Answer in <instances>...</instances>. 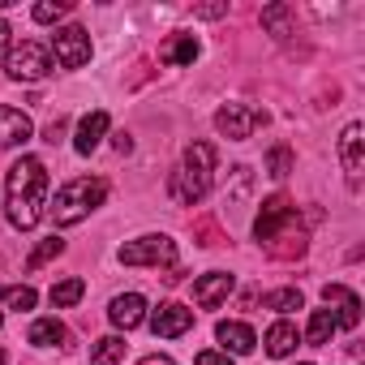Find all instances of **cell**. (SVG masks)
<instances>
[{
	"label": "cell",
	"instance_id": "25",
	"mask_svg": "<svg viewBox=\"0 0 365 365\" xmlns=\"http://www.w3.org/2000/svg\"><path fill=\"white\" fill-rule=\"evenodd\" d=\"M262 309H275V314L301 309V292H297V288H279V292H267V297H262Z\"/></svg>",
	"mask_w": 365,
	"mask_h": 365
},
{
	"label": "cell",
	"instance_id": "18",
	"mask_svg": "<svg viewBox=\"0 0 365 365\" xmlns=\"http://www.w3.org/2000/svg\"><path fill=\"white\" fill-rule=\"evenodd\" d=\"M65 335H69V331H65V322H61V318H39V322L31 327V335H26V339H31L35 348H52V344H61Z\"/></svg>",
	"mask_w": 365,
	"mask_h": 365
},
{
	"label": "cell",
	"instance_id": "33",
	"mask_svg": "<svg viewBox=\"0 0 365 365\" xmlns=\"http://www.w3.org/2000/svg\"><path fill=\"white\" fill-rule=\"evenodd\" d=\"M138 365H176V361H172V356H142Z\"/></svg>",
	"mask_w": 365,
	"mask_h": 365
},
{
	"label": "cell",
	"instance_id": "29",
	"mask_svg": "<svg viewBox=\"0 0 365 365\" xmlns=\"http://www.w3.org/2000/svg\"><path fill=\"white\" fill-rule=\"evenodd\" d=\"M194 365H232V356H228V352H198Z\"/></svg>",
	"mask_w": 365,
	"mask_h": 365
},
{
	"label": "cell",
	"instance_id": "32",
	"mask_svg": "<svg viewBox=\"0 0 365 365\" xmlns=\"http://www.w3.org/2000/svg\"><path fill=\"white\" fill-rule=\"evenodd\" d=\"M112 146H116V150H133V142H129V133H116V138H112Z\"/></svg>",
	"mask_w": 365,
	"mask_h": 365
},
{
	"label": "cell",
	"instance_id": "30",
	"mask_svg": "<svg viewBox=\"0 0 365 365\" xmlns=\"http://www.w3.org/2000/svg\"><path fill=\"white\" fill-rule=\"evenodd\" d=\"M43 138H48V142H61V138H65V120H52V125L43 129Z\"/></svg>",
	"mask_w": 365,
	"mask_h": 365
},
{
	"label": "cell",
	"instance_id": "7",
	"mask_svg": "<svg viewBox=\"0 0 365 365\" xmlns=\"http://www.w3.org/2000/svg\"><path fill=\"white\" fill-rule=\"evenodd\" d=\"M52 52H56L61 69H82L91 61V35L82 26H65V31L52 35Z\"/></svg>",
	"mask_w": 365,
	"mask_h": 365
},
{
	"label": "cell",
	"instance_id": "15",
	"mask_svg": "<svg viewBox=\"0 0 365 365\" xmlns=\"http://www.w3.org/2000/svg\"><path fill=\"white\" fill-rule=\"evenodd\" d=\"M103 133H108V112H86V116L78 120V138H73V150H78V155H91V150L103 142Z\"/></svg>",
	"mask_w": 365,
	"mask_h": 365
},
{
	"label": "cell",
	"instance_id": "5",
	"mask_svg": "<svg viewBox=\"0 0 365 365\" xmlns=\"http://www.w3.org/2000/svg\"><path fill=\"white\" fill-rule=\"evenodd\" d=\"M172 258H176V245L168 237H159V232L120 245V262L125 267H172Z\"/></svg>",
	"mask_w": 365,
	"mask_h": 365
},
{
	"label": "cell",
	"instance_id": "21",
	"mask_svg": "<svg viewBox=\"0 0 365 365\" xmlns=\"http://www.w3.org/2000/svg\"><path fill=\"white\" fill-rule=\"evenodd\" d=\"M262 26L275 31V39H288V35H292V9H288V5H271V9H262Z\"/></svg>",
	"mask_w": 365,
	"mask_h": 365
},
{
	"label": "cell",
	"instance_id": "26",
	"mask_svg": "<svg viewBox=\"0 0 365 365\" xmlns=\"http://www.w3.org/2000/svg\"><path fill=\"white\" fill-rule=\"evenodd\" d=\"M61 250H65V241H56V237H48V241H39V245H35V254L26 258V271H39L43 262H52V258H61Z\"/></svg>",
	"mask_w": 365,
	"mask_h": 365
},
{
	"label": "cell",
	"instance_id": "19",
	"mask_svg": "<svg viewBox=\"0 0 365 365\" xmlns=\"http://www.w3.org/2000/svg\"><path fill=\"white\" fill-rule=\"evenodd\" d=\"M163 61H168V65H194V61H198V39H194V35H176V39L163 48Z\"/></svg>",
	"mask_w": 365,
	"mask_h": 365
},
{
	"label": "cell",
	"instance_id": "13",
	"mask_svg": "<svg viewBox=\"0 0 365 365\" xmlns=\"http://www.w3.org/2000/svg\"><path fill=\"white\" fill-rule=\"evenodd\" d=\"M31 133H35V125H31V116H26V112L0 103V150H9V146L26 142Z\"/></svg>",
	"mask_w": 365,
	"mask_h": 365
},
{
	"label": "cell",
	"instance_id": "8",
	"mask_svg": "<svg viewBox=\"0 0 365 365\" xmlns=\"http://www.w3.org/2000/svg\"><path fill=\"white\" fill-rule=\"evenodd\" d=\"M292 220H297V207H292L284 194H275V198L262 202V211H258V220H254V237L271 245V241H279L284 224H292Z\"/></svg>",
	"mask_w": 365,
	"mask_h": 365
},
{
	"label": "cell",
	"instance_id": "9",
	"mask_svg": "<svg viewBox=\"0 0 365 365\" xmlns=\"http://www.w3.org/2000/svg\"><path fill=\"white\" fill-rule=\"evenodd\" d=\"M194 327V309L185 305H176V301H163L155 314H150V331L163 335V339H176V335H185Z\"/></svg>",
	"mask_w": 365,
	"mask_h": 365
},
{
	"label": "cell",
	"instance_id": "2",
	"mask_svg": "<svg viewBox=\"0 0 365 365\" xmlns=\"http://www.w3.org/2000/svg\"><path fill=\"white\" fill-rule=\"evenodd\" d=\"M211 176H215V146H211V142H194L185 155H180V163H176V172H172V180H168V190H172L176 202L194 207V202L207 198Z\"/></svg>",
	"mask_w": 365,
	"mask_h": 365
},
{
	"label": "cell",
	"instance_id": "37",
	"mask_svg": "<svg viewBox=\"0 0 365 365\" xmlns=\"http://www.w3.org/2000/svg\"><path fill=\"white\" fill-rule=\"evenodd\" d=\"M301 365H309V361H301Z\"/></svg>",
	"mask_w": 365,
	"mask_h": 365
},
{
	"label": "cell",
	"instance_id": "36",
	"mask_svg": "<svg viewBox=\"0 0 365 365\" xmlns=\"http://www.w3.org/2000/svg\"><path fill=\"white\" fill-rule=\"evenodd\" d=\"M0 327H5V314H0Z\"/></svg>",
	"mask_w": 365,
	"mask_h": 365
},
{
	"label": "cell",
	"instance_id": "27",
	"mask_svg": "<svg viewBox=\"0 0 365 365\" xmlns=\"http://www.w3.org/2000/svg\"><path fill=\"white\" fill-rule=\"evenodd\" d=\"M288 172H292V150H288V146H271V155H267V176L284 180Z\"/></svg>",
	"mask_w": 365,
	"mask_h": 365
},
{
	"label": "cell",
	"instance_id": "12",
	"mask_svg": "<svg viewBox=\"0 0 365 365\" xmlns=\"http://www.w3.org/2000/svg\"><path fill=\"white\" fill-rule=\"evenodd\" d=\"M108 318H112V327L133 331V327L146 318V297H142V292H125V297H116V301L108 305Z\"/></svg>",
	"mask_w": 365,
	"mask_h": 365
},
{
	"label": "cell",
	"instance_id": "1",
	"mask_svg": "<svg viewBox=\"0 0 365 365\" xmlns=\"http://www.w3.org/2000/svg\"><path fill=\"white\" fill-rule=\"evenodd\" d=\"M48 207V168L35 155H22L5 176V215L18 232H31Z\"/></svg>",
	"mask_w": 365,
	"mask_h": 365
},
{
	"label": "cell",
	"instance_id": "23",
	"mask_svg": "<svg viewBox=\"0 0 365 365\" xmlns=\"http://www.w3.org/2000/svg\"><path fill=\"white\" fill-rule=\"evenodd\" d=\"M120 356H125V339H120V335H103V339L91 348V361H95V365H116Z\"/></svg>",
	"mask_w": 365,
	"mask_h": 365
},
{
	"label": "cell",
	"instance_id": "24",
	"mask_svg": "<svg viewBox=\"0 0 365 365\" xmlns=\"http://www.w3.org/2000/svg\"><path fill=\"white\" fill-rule=\"evenodd\" d=\"M0 301H5L9 309H35V288L31 284H14V288H0Z\"/></svg>",
	"mask_w": 365,
	"mask_h": 365
},
{
	"label": "cell",
	"instance_id": "22",
	"mask_svg": "<svg viewBox=\"0 0 365 365\" xmlns=\"http://www.w3.org/2000/svg\"><path fill=\"white\" fill-rule=\"evenodd\" d=\"M82 292H86V284H82L78 275H69V279H61V284L52 288V305H56V309H69V305L82 301Z\"/></svg>",
	"mask_w": 365,
	"mask_h": 365
},
{
	"label": "cell",
	"instance_id": "4",
	"mask_svg": "<svg viewBox=\"0 0 365 365\" xmlns=\"http://www.w3.org/2000/svg\"><path fill=\"white\" fill-rule=\"evenodd\" d=\"M5 73H9L14 82H39V78L52 73V52H48L43 43H35V39H22V43L9 48Z\"/></svg>",
	"mask_w": 365,
	"mask_h": 365
},
{
	"label": "cell",
	"instance_id": "3",
	"mask_svg": "<svg viewBox=\"0 0 365 365\" xmlns=\"http://www.w3.org/2000/svg\"><path fill=\"white\" fill-rule=\"evenodd\" d=\"M103 198H108V185H103L99 176H78V180H69V185L56 194L52 215H56V224H61V228L82 224L95 207H103Z\"/></svg>",
	"mask_w": 365,
	"mask_h": 365
},
{
	"label": "cell",
	"instance_id": "6",
	"mask_svg": "<svg viewBox=\"0 0 365 365\" xmlns=\"http://www.w3.org/2000/svg\"><path fill=\"white\" fill-rule=\"evenodd\" d=\"M258 125H267V112L245 108V103H224V108L215 112V129H220L224 138H232V142H245Z\"/></svg>",
	"mask_w": 365,
	"mask_h": 365
},
{
	"label": "cell",
	"instance_id": "11",
	"mask_svg": "<svg viewBox=\"0 0 365 365\" xmlns=\"http://www.w3.org/2000/svg\"><path fill=\"white\" fill-rule=\"evenodd\" d=\"M339 159H344L348 180H361V172H365V129H361V120H352V125L344 129V138H339Z\"/></svg>",
	"mask_w": 365,
	"mask_h": 365
},
{
	"label": "cell",
	"instance_id": "35",
	"mask_svg": "<svg viewBox=\"0 0 365 365\" xmlns=\"http://www.w3.org/2000/svg\"><path fill=\"white\" fill-rule=\"evenodd\" d=\"M0 365H5V352H0Z\"/></svg>",
	"mask_w": 365,
	"mask_h": 365
},
{
	"label": "cell",
	"instance_id": "16",
	"mask_svg": "<svg viewBox=\"0 0 365 365\" xmlns=\"http://www.w3.org/2000/svg\"><path fill=\"white\" fill-rule=\"evenodd\" d=\"M215 335H220V344H224L228 352H237V356L254 352V344H258V335H254L245 322H220V327H215Z\"/></svg>",
	"mask_w": 365,
	"mask_h": 365
},
{
	"label": "cell",
	"instance_id": "17",
	"mask_svg": "<svg viewBox=\"0 0 365 365\" xmlns=\"http://www.w3.org/2000/svg\"><path fill=\"white\" fill-rule=\"evenodd\" d=\"M297 344H301V335H297L292 322H275V327L267 331V352H271V356H288Z\"/></svg>",
	"mask_w": 365,
	"mask_h": 365
},
{
	"label": "cell",
	"instance_id": "34",
	"mask_svg": "<svg viewBox=\"0 0 365 365\" xmlns=\"http://www.w3.org/2000/svg\"><path fill=\"white\" fill-rule=\"evenodd\" d=\"M9 35H14V31H9V22L0 18V48H5V39H9Z\"/></svg>",
	"mask_w": 365,
	"mask_h": 365
},
{
	"label": "cell",
	"instance_id": "20",
	"mask_svg": "<svg viewBox=\"0 0 365 365\" xmlns=\"http://www.w3.org/2000/svg\"><path fill=\"white\" fill-rule=\"evenodd\" d=\"M331 335H335V314H331V309H314V314H309V327H305V344L318 348V344H327Z\"/></svg>",
	"mask_w": 365,
	"mask_h": 365
},
{
	"label": "cell",
	"instance_id": "31",
	"mask_svg": "<svg viewBox=\"0 0 365 365\" xmlns=\"http://www.w3.org/2000/svg\"><path fill=\"white\" fill-rule=\"evenodd\" d=\"M220 14H228V5H202L198 9V18H220Z\"/></svg>",
	"mask_w": 365,
	"mask_h": 365
},
{
	"label": "cell",
	"instance_id": "28",
	"mask_svg": "<svg viewBox=\"0 0 365 365\" xmlns=\"http://www.w3.org/2000/svg\"><path fill=\"white\" fill-rule=\"evenodd\" d=\"M65 14H69L65 0H43V5H35V22H56V18H65Z\"/></svg>",
	"mask_w": 365,
	"mask_h": 365
},
{
	"label": "cell",
	"instance_id": "10",
	"mask_svg": "<svg viewBox=\"0 0 365 365\" xmlns=\"http://www.w3.org/2000/svg\"><path fill=\"white\" fill-rule=\"evenodd\" d=\"M322 301L335 305V309H331V314H335V327H348V331H352V327L361 322V297H356L352 288H344V284H327V288H322Z\"/></svg>",
	"mask_w": 365,
	"mask_h": 365
},
{
	"label": "cell",
	"instance_id": "14",
	"mask_svg": "<svg viewBox=\"0 0 365 365\" xmlns=\"http://www.w3.org/2000/svg\"><path fill=\"white\" fill-rule=\"evenodd\" d=\"M232 284H237V279H232L228 271H211V275H202V279L194 284V301H198L202 309H215V305L232 292Z\"/></svg>",
	"mask_w": 365,
	"mask_h": 365
}]
</instances>
